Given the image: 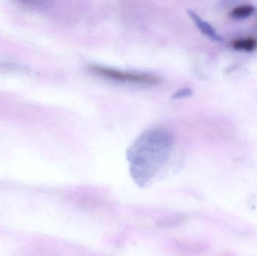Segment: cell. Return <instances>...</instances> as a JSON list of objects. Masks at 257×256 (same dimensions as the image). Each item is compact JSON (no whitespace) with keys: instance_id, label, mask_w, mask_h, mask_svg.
Returning <instances> with one entry per match:
<instances>
[{"instance_id":"1","label":"cell","mask_w":257,"mask_h":256,"mask_svg":"<svg viewBox=\"0 0 257 256\" xmlns=\"http://www.w3.org/2000/svg\"><path fill=\"white\" fill-rule=\"evenodd\" d=\"M173 137L164 129H154L140 135L126 152L130 172L140 185L148 183L163 166L173 146Z\"/></svg>"},{"instance_id":"2","label":"cell","mask_w":257,"mask_h":256,"mask_svg":"<svg viewBox=\"0 0 257 256\" xmlns=\"http://www.w3.org/2000/svg\"><path fill=\"white\" fill-rule=\"evenodd\" d=\"M90 69L94 73L101 76L108 78L115 81L123 82L135 83V84H154L159 81L158 78L149 74L133 73V72H122L101 66H91Z\"/></svg>"},{"instance_id":"3","label":"cell","mask_w":257,"mask_h":256,"mask_svg":"<svg viewBox=\"0 0 257 256\" xmlns=\"http://www.w3.org/2000/svg\"><path fill=\"white\" fill-rule=\"evenodd\" d=\"M188 15L193 20V22L196 24V27L200 30V31L203 33L207 37L211 39L214 42H223V36H220L215 29L211 27V24H208L206 21H203L196 12L192 10H188Z\"/></svg>"},{"instance_id":"4","label":"cell","mask_w":257,"mask_h":256,"mask_svg":"<svg viewBox=\"0 0 257 256\" xmlns=\"http://www.w3.org/2000/svg\"><path fill=\"white\" fill-rule=\"evenodd\" d=\"M231 46L236 51L251 52L257 48V39L254 37L237 39L231 42Z\"/></svg>"},{"instance_id":"5","label":"cell","mask_w":257,"mask_h":256,"mask_svg":"<svg viewBox=\"0 0 257 256\" xmlns=\"http://www.w3.org/2000/svg\"><path fill=\"white\" fill-rule=\"evenodd\" d=\"M255 12L254 6L252 5H242L231 11L229 16L233 19L241 20L248 18Z\"/></svg>"},{"instance_id":"6","label":"cell","mask_w":257,"mask_h":256,"mask_svg":"<svg viewBox=\"0 0 257 256\" xmlns=\"http://www.w3.org/2000/svg\"><path fill=\"white\" fill-rule=\"evenodd\" d=\"M193 93L190 89H181L172 96V99H182V98L188 97L192 96Z\"/></svg>"}]
</instances>
